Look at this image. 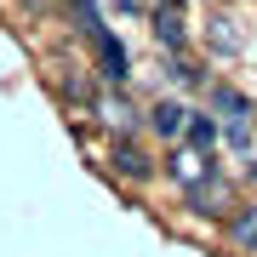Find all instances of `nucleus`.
Listing matches in <instances>:
<instances>
[{"instance_id":"nucleus-1","label":"nucleus","mask_w":257,"mask_h":257,"mask_svg":"<svg viewBox=\"0 0 257 257\" xmlns=\"http://www.w3.org/2000/svg\"><path fill=\"white\" fill-rule=\"evenodd\" d=\"M166 177L189 194V189H200V183L217 177V160H211V149H200V143H177L172 155H166Z\"/></svg>"},{"instance_id":"nucleus-2","label":"nucleus","mask_w":257,"mask_h":257,"mask_svg":"<svg viewBox=\"0 0 257 257\" xmlns=\"http://www.w3.org/2000/svg\"><path fill=\"white\" fill-rule=\"evenodd\" d=\"M109 172L120 183H149V177H155V160H149V149L138 138H114L109 143Z\"/></svg>"},{"instance_id":"nucleus-3","label":"nucleus","mask_w":257,"mask_h":257,"mask_svg":"<svg viewBox=\"0 0 257 257\" xmlns=\"http://www.w3.org/2000/svg\"><path fill=\"white\" fill-rule=\"evenodd\" d=\"M92 52H97V80H103V86H126V80H132V57H126V46H120L109 29L92 35Z\"/></svg>"},{"instance_id":"nucleus-4","label":"nucleus","mask_w":257,"mask_h":257,"mask_svg":"<svg viewBox=\"0 0 257 257\" xmlns=\"http://www.w3.org/2000/svg\"><path fill=\"white\" fill-rule=\"evenodd\" d=\"M183 35H189L183 0H155V40H160L166 52H183Z\"/></svg>"},{"instance_id":"nucleus-5","label":"nucleus","mask_w":257,"mask_h":257,"mask_svg":"<svg viewBox=\"0 0 257 257\" xmlns=\"http://www.w3.org/2000/svg\"><path fill=\"white\" fill-rule=\"evenodd\" d=\"M189 211H194V217H229V211H234V189L223 183V177H211V183L189 189Z\"/></svg>"},{"instance_id":"nucleus-6","label":"nucleus","mask_w":257,"mask_h":257,"mask_svg":"<svg viewBox=\"0 0 257 257\" xmlns=\"http://www.w3.org/2000/svg\"><path fill=\"white\" fill-rule=\"evenodd\" d=\"M223 229H229V246L234 251H257V200L234 206L229 217H223Z\"/></svg>"},{"instance_id":"nucleus-7","label":"nucleus","mask_w":257,"mask_h":257,"mask_svg":"<svg viewBox=\"0 0 257 257\" xmlns=\"http://www.w3.org/2000/svg\"><path fill=\"white\" fill-rule=\"evenodd\" d=\"M120 86H109V92L97 97V120L103 126H114V138H132V132H138V114H132V103L126 97H114Z\"/></svg>"},{"instance_id":"nucleus-8","label":"nucleus","mask_w":257,"mask_h":257,"mask_svg":"<svg viewBox=\"0 0 257 257\" xmlns=\"http://www.w3.org/2000/svg\"><path fill=\"white\" fill-rule=\"evenodd\" d=\"M189 120H194L189 103H155V109H149V126H155L160 138H183V132H189Z\"/></svg>"},{"instance_id":"nucleus-9","label":"nucleus","mask_w":257,"mask_h":257,"mask_svg":"<svg viewBox=\"0 0 257 257\" xmlns=\"http://www.w3.org/2000/svg\"><path fill=\"white\" fill-rule=\"evenodd\" d=\"M206 40H211V52H217V57H229V52H240V23H234V18H211Z\"/></svg>"},{"instance_id":"nucleus-10","label":"nucleus","mask_w":257,"mask_h":257,"mask_svg":"<svg viewBox=\"0 0 257 257\" xmlns=\"http://www.w3.org/2000/svg\"><path fill=\"white\" fill-rule=\"evenodd\" d=\"M211 138H217V126H211L206 114H194V120H189V132H183V143H200V149H211Z\"/></svg>"},{"instance_id":"nucleus-11","label":"nucleus","mask_w":257,"mask_h":257,"mask_svg":"<svg viewBox=\"0 0 257 257\" xmlns=\"http://www.w3.org/2000/svg\"><path fill=\"white\" fill-rule=\"evenodd\" d=\"M251 177H257V166H251Z\"/></svg>"}]
</instances>
